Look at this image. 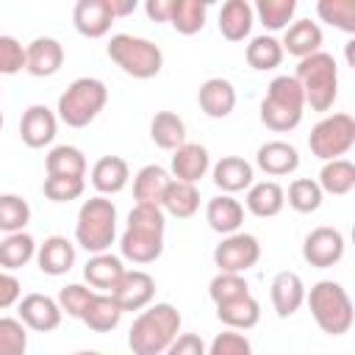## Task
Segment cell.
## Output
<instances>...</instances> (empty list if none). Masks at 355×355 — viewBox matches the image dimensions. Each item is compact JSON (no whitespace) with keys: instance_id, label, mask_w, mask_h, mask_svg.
Returning a JSON list of instances; mask_svg holds the SVG:
<instances>
[{"instance_id":"cell-1","label":"cell","mask_w":355,"mask_h":355,"mask_svg":"<svg viewBox=\"0 0 355 355\" xmlns=\"http://www.w3.org/2000/svg\"><path fill=\"white\" fill-rule=\"evenodd\" d=\"M164 211L161 205H133L128 214V227L122 233V258L133 263H153L164 252Z\"/></svg>"},{"instance_id":"cell-2","label":"cell","mask_w":355,"mask_h":355,"mask_svg":"<svg viewBox=\"0 0 355 355\" xmlns=\"http://www.w3.org/2000/svg\"><path fill=\"white\" fill-rule=\"evenodd\" d=\"M180 333V311L169 302H155L136 316L128 333L133 355H164Z\"/></svg>"},{"instance_id":"cell-3","label":"cell","mask_w":355,"mask_h":355,"mask_svg":"<svg viewBox=\"0 0 355 355\" xmlns=\"http://www.w3.org/2000/svg\"><path fill=\"white\" fill-rule=\"evenodd\" d=\"M305 105H311V111H330L336 97H338V67L336 58L330 53H313L308 58H300L297 72H294Z\"/></svg>"},{"instance_id":"cell-4","label":"cell","mask_w":355,"mask_h":355,"mask_svg":"<svg viewBox=\"0 0 355 355\" xmlns=\"http://www.w3.org/2000/svg\"><path fill=\"white\" fill-rule=\"evenodd\" d=\"M305 97L294 75H277L261 103V122L275 133H288L302 122Z\"/></svg>"},{"instance_id":"cell-5","label":"cell","mask_w":355,"mask_h":355,"mask_svg":"<svg viewBox=\"0 0 355 355\" xmlns=\"http://www.w3.org/2000/svg\"><path fill=\"white\" fill-rule=\"evenodd\" d=\"M114 236H116V205L103 194L86 200L78 211L75 241L86 252L100 255L114 244Z\"/></svg>"},{"instance_id":"cell-6","label":"cell","mask_w":355,"mask_h":355,"mask_svg":"<svg viewBox=\"0 0 355 355\" xmlns=\"http://www.w3.org/2000/svg\"><path fill=\"white\" fill-rule=\"evenodd\" d=\"M108 58L130 78L147 80L155 78L164 67V53L155 42L130 36V33H114L108 42Z\"/></svg>"},{"instance_id":"cell-7","label":"cell","mask_w":355,"mask_h":355,"mask_svg":"<svg viewBox=\"0 0 355 355\" xmlns=\"http://www.w3.org/2000/svg\"><path fill=\"white\" fill-rule=\"evenodd\" d=\"M308 305H311V313H313L316 324L322 327V333H327V336L349 333L355 313H352V300L341 283L319 280L308 294Z\"/></svg>"},{"instance_id":"cell-8","label":"cell","mask_w":355,"mask_h":355,"mask_svg":"<svg viewBox=\"0 0 355 355\" xmlns=\"http://www.w3.org/2000/svg\"><path fill=\"white\" fill-rule=\"evenodd\" d=\"M108 103V89L97 78H78L58 97V119L69 128H86Z\"/></svg>"},{"instance_id":"cell-9","label":"cell","mask_w":355,"mask_h":355,"mask_svg":"<svg viewBox=\"0 0 355 355\" xmlns=\"http://www.w3.org/2000/svg\"><path fill=\"white\" fill-rule=\"evenodd\" d=\"M355 144V119L349 114H330L319 119L308 136V147L322 161H336L347 155Z\"/></svg>"},{"instance_id":"cell-10","label":"cell","mask_w":355,"mask_h":355,"mask_svg":"<svg viewBox=\"0 0 355 355\" xmlns=\"http://www.w3.org/2000/svg\"><path fill=\"white\" fill-rule=\"evenodd\" d=\"M258 258H261V244L250 233H230L214 250V263L219 266V272H230V275H244L250 266L258 263Z\"/></svg>"},{"instance_id":"cell-11","label":"cell","mask_w":355,"mask_h":355,"mask_svg":"<svg viewBox=\"0 0 355 355\" xmlns=\"http://www.w3.org/2000/svg\"><path fill=\"white\" fill-rule=\"evenodd\" d=\"M302 258L316 269L336 266L344 258V236L336 227H313L302 241Z\"/></svg>"},{"instance_id":"cell-12","label":"cell","mask_w":355,"mask_h":355,"mask_svg":"<svg viewBox=\"0 0 355 355\" xmlns=\"http://www.w3.org/2000/svg\"><path fill=\"white\" fill-rule=\"evenodd\" d=\"M111 297H114V302L119 305L122 313L125 311H141L155 297V280L141 269H133V272L125 269L119 283L111 288Z\"/></svg>"},{"instance_id":"cell-13","label":"cell","mask_w":355,"mask_h":355,"mask_svg":"<svg viewBox=\"0 0 355 355\" xmlns=\"http://www.w3.org/2000/svg\"><path fill=\"white\" fill-rule=\"evenodd\" d=\"M19 322L36 333H50L61 324V308L53 297L47 294H28L19 300Z\"/></svg>"},{"instance_id":"cell-14","label":"cell","mask_w":355,"mask_h":355,"mask_svg":"<svg viewBox=\"0 0 355 355\" xmlns=\"http://www.w3.org/2000/svg\"><path fill=\"white\" fill-rule=\"evenodd\" d=\"M75 31L86 39H100L111 31L114 14L108 8V0H78L72 8Z\"/></svg>"},{"instance_id":"cell-15","label":"cell","mask_w":355,"mask_h":355,"mask_svg":"<svg viewBox=\"0 0 355 355\" xmlns=\"http://www.w3.org/2000/svg\"><path fill=\"white\" fill-rule=\"evenodd\" d=\"M64 64V47L53 36H39L25 47V69L33 78H50Z\"/></svg>"},{"instance_id":"cell-16","label":"cell","mask_w":355,"mask_h":355,"mask_svg":"<svg viewBox=\"0 0 355 355\" xmlns=\"http://www.w3.org/2000/svg\"><path fill=\"white\" fill-rule=\"evenodd\" d=\"M55 128H58V119L47 105H31L19 119V136L33 150L50 144L55 139Z\"/></svg>"},{"instance_id":"cell-17","label":"cell","mask_w":355,"mask_h":355,"mask_svg":"<svg viewBox=\"0 0 355 355\" xmlns=\"http://www.w3.org/2000/svg\"><path fill=\"white\" fill-rule=\"evenodd\" d=\"M197 100H200V108L205 116L211 119H225L233 114L236 108V89L230 80L225 78H208L200 92H197Z\"/></svg>"},{"instance_id":"cell-18","label":"cell","mask_w":355,"mask_h":355,"mask_svg":"<svg viewBox=\"0 0 355 355\" xmlns=\"http://www.w3.org/2000/svg\"><path fill=\"white\" fill-rule=\"evenodd\" d=\"M208 166H211V158L202 144L186 141L178 150H172V180L197 183L200 178H205Z\"/></svg>"},{"instance_id":"cell-19","label":"cell","mask_w":355,"mask_h":355,"mask_svg":"<svg viewBox=\"0 0 355 355\" xmlns=\"http://www.w3.org/2000/svg\"><path fill=\"white\" fill-rule=\"evenodd\" d=\"M305 302V286L297 272H277L272 280V305L280 319H288Z\"/></svg>"},{"instance_id":"cell-20","label":"cell","mask_w":355,"mask_h":355,"mask_svg":"<svg viewBox=\"0 0 355 355\" xmlns=\"http://www.w3.org/2000/svg\"><path fill=\"white\" fill-rule=\"evenodd\" d=\"M36 263L44 275H53V277L67 275L75 263V244L64 236H50V239H44V244H39Z\"/></svg>"},{"instance_id":"cell-21","label":"cell","mask_w":355,"mask_h":355,"mask_svg":"<svg viewBox=\"0 0 355 355\" xmlns=\"http://www.w3.org/2000/svg\"><path fill=\"white\" fill-rule=\"evenodd\" d=\"M255 164L272 175V178H283V175H291L297 166H300V153L294 144L288 141H266L258 147V155H255Z\"/></svg>"},{"instance_id":"cell-22","label":"cell","mask_w":355,"mask_h":355,"mask_svg":"<svg viewBox=\"0 0 355 355\" xmlns=\"http://www.w3.org/2000/svg\"><path fill=\"white\" fill-rule=\"evenodd\" d=\"M283 53L297 55V58H308L313 53H319L322 47V28L311 19H297L286 28V36L280 42Z\"/></svg>"},{"instance_id":"cell-23","label":"cell","mask_w":355,"mask_h":355,"mask_svg":"<svg viewBox=\"0 0 355 355\" xmlns=\"http://www.w3.org/2000/svg\"><path fill=\"white\" fill-rule=\"evenodd\" d=\"M130 180L128 161L119 155H103L92 166V186L105 197V194H119Z\"/></svg>"},{"instance_id":"cell-24","label":"cell","mask_w":355,"mask_h":355,"mask_svg":"<svg viewBox=\"0 0 355 355\" xmlns=\"http://www.w3.org/2000/svg\"><path fill=\"white\" fill-rule=\"evenodd\" d=\"M172 183V175L158 166V164H147L136 172L133 178V197L139 205H161L166 186Z\"/></svg>"},{"instance_id":"cell-25","label":"cell","mask_w":355,"mask_h":355,"mask_svg":"<svg viewBox=\"0 0 355 355\" xmlns=\"http://www.w3.org/2000/svg\"><path fill=\"white\" fill-rule=\"evenodd\" d=\"M205 219H208L211 230H216L222 236H230V233H239V227L244 222V208L230 194H219V197L208 200Z\"/></svg>"},{"instance_id":"cell-26","label":"cell","mask_w":355,"mask_h":355,"mask_svg":"<svg viewBox=\"0 0 355 355\" xmlns=\"http://www.w3.org/2000/svg\"><path fill=\"white\" fill-rule=\"evenodd\" d=\"M252 22H255V14L247 0H227L219 11V33L227 42H241L244 36H250Z\"/></svg>"},{"instance_id":"cell-27","label":"cell","mask_w":355,"mask_h":355,"mask_svg":"<svg viewBox=\"0 0 355 355\" xmlns=\"http://www.w3.org/2000/svg\"><path fill=\"white\" fill-rule=\"evenodd\" d=\"M286 205V191L280 183L275 180H261V183H252L250 191H247V211L261 216V219H269V216H277Z\"/></svg>"},{"instance_id":"cell-28","label":"cell","mask_w":355,"mask_h":355,"mask_svg":"<svg viewBox=\"0 0 355 355\" xmlns=\"http://www.w3.org/2000/svg\"><path fill=\"white\" fill-rule=\"evenodd\" d=\"M214 183L225 194H236L241 189H250L252 186V166L239 155H225L214 166Z\"/></svg>"},{"instance_id":"cell-29","label":"cell","mask_w":355,"mask_h":355,"mask_svg":"<svg viewBox=\"0 0 355 355\" xmlns=\"http://www.w3.org/2000/svg\"><path fill=\"white\" fill-rule=\"evenodd\" d=\"M216 316L222 324L233 327V330H250L258 324L261 319V305L255 297L244 294V297H236V300H227V302H219L216 305Z\"/></svg>"},{"instance_id":"cell-30","label":"cell","mask_w":355,"mask_h":355,"mask_svg":"<svg viewBox=\"0 0 355 355\" xmlns=\"http://www.w3.org/2000/svg\"><path fill=\"white\" fill-rule=\"evenodd\" d=\"M122 275H125V266H122V261H119L116 255H111V252L92 255V258L86 261V266H83L86 283L94 286V288H103V291H108V294H111V288L119 283Z\"/></svg>"},{"instance_id":"cell-31","label":"cell","mask_w":355,"mask_h":355,"mask_svg":"<svg viewBox=\"0 0 355 355\" xmlns=\"http://www.w3.org/2000/svg\"><path fill=\"white\" fill-rule=\"evenodd\" d=\"M119 319H122V311L111 294H94L86 311L80 313V322L94 333H111L119 324Z\"/></svg>"},{"instance_id":"cell-32","label":"cell","mask_w":355,"mask_h":355,"mask_svg":"<svg viewBox=\"0 0 355 355\" xmlns=\"http://www.w3.org/2000/svg\"><path fill=\"white\" fill-rule=\"evenodd\" d=\"M200 208V191L194 183H183V180H172L164 191V200H161V211L178 216V219H189L194 216Z\"/></svg>"},{"instance_id":"cell-33","label":"cell","mask_w":355,"mask_h":355,"mask_svg":"<svg viewBox=\"0 0 355 355\" xmlns=\"http://www.w3.org/2000/svg\"><path fill=\"white\" fill-rule=\"evenodd\" d=\"M150 139L161 147V150H178L180 144H186V125L178 114L172 111H158L150 122Z\"/></svg>"},{"instance_id":"cell-34","label":"cell","mask_w":355,"mask_h":355,"mask_svg":"<svg viewBox=\"0 0 355 355\" xmlns=\"http://www.w3.org/2000/svg\"><path fill=\"white\" fill-rule=\"evenodd\" d=\"M319 189L322 194H349L355 189V164L347 161V158H336V161H327L319 172Z\"/></svg>"},{"instance_id":"cell-35","label":"cell","mask_w":355,"mask_h":355,"mask_svg":"<svg viewBox=\"0 0 355 355\" xmlns=\"http://www.w3.org/2000/svg\"><path fill=\"white\" fill-rule=\"evenodd\" d=\"M205 14H208V3L205 0H175L172 6V28L183 36H194L205 28Z\"/></svg>"},{"instance_id":"cell-36","label":"cell","mask_w":355,"mask_h":355,"mask_svg":"<svg viewBox=\"0 0 355 355\" xmlns=\"http://www.w3.org/2000/svg\"><path fill=\"white\" fill-rule=\"evenodd\" d=\"M47 175H67V178H83L86 175V155L72 144H58L47 153Z\"/></svg>"},{"instance_id":"cell-37","label":"cell","mask_w":355,"mask_h":355,"mask_svg":"<svg viewBox=\"0 0 355 355\" xmlns=\"http://www.w3.org/2000/svg\"><path fill=\"white\" fill-rule=\"evenodd\" d=\"M36 255V241L28 233H8L0 241V266L3 269H19Z\"/></svg>"},{"instance_id":"cell-38","label":"cell","mask_w":355,"mask_h":355,"mask_svg":"<svg viewBox=\"0 0 355 355\" xmlns=\"http://www.w3.org/2000/svg\"><path fill=\"white\" fill-rule=\"evenodd\" d=\"M283 61V47L275 36H255L250 44H247V64L258 72H266V69H275L280 67Z\"/></svg>"},{"instance_id":"cell-39","label":"cell","mask_w":355,"mask_h":355,"mask_svg":"<svg viewBox=\"0 0 355 355\" xmlns=\"http://www.w3.org/2000/svg\"><path fill=\"white\" fill-rule=\"evenodd\" d=\"M297 11V0H258L252 14H258L261 25L269 31H283L288 28L291 17Z\"/></svg>"},{"instance_id":"cell-40","label":"cell","mask_w":355,"mask_h":355,"mask_svg":"<svg viewBox=\"0 0 355 355\" xmlns=\"http://www.w3.org/2000/svg\"><path fill=\"white\" fill-rule=\"evenodd\" d=\"M316 14L322 22H327L344 33H355V3L352 0H319Z\"/></svg>"},{"instance_id":"cell-41","label":"cell","mask_w":355,"mask_h":355,"mask_svg":"<svg viewBox=\"0 0 355 355\" xmlns=\"http://www.w3.org/2000/svg\"><path fill=\"white\" fill-rule=\"evenodd\" d=\"M28 222H31V205L19 194H0V230L22 233Z\"/></svg>"},{"instance_id":"cell-42","label":"cell","mask_w":355,"mask_h":355,"mask_svg":"<svg viewBox=\"0 0 355 355\" xmlns=\"http://www.w3.org/2000/svg\"><path fill=\"white\" fill-rule=\"evenodd\" d=\"M288 205L297 214H313L322 205V189L311 178H297L288 186Z\"/></svg>"},{"instance_id":"cell-43","label":"cell","mask_w":355,"mask_h":355,"mask_svg":"<svg viewBox=\"0 0 355 355\" xmlns=\"http://www.w3.org/2000/svg\"><path fill=\"white\" fill-rule=\"evenodd\" d=\"M83 189H86L83 178H67V175H47L42 186L44 197L53 202H72L83 194Z\"/></svg>"},{"instance_id":"cell-44","label":"cell","mask_w":355,"mask_h":355,"mask_svg":"<svg viewBox=\"0 0 355 355\" xmlns=\"http://www.w3.org/2000/svg\"><path fill=\"white\" fill-rule=\"evenodd\" d=\"M28 333L25 324L14 316H0V355H25Z\"/></svg>"},{"instance_id":"cell-45","label":"cell","mask_w":355,"mask_h":355,"mask_svg":"<svg viewBox=\"0 0 355 355\" xmlns=\"http://www.w3.org/2000/svg\"><path fill=\"white\" fill-rule=\"evenodd\" d=\"M208 294H211V300L219 305V302H227V300H236V297H244V294H250V286H247V280H244L241 275L219 272V275L211 280V286H208Z\"/></svg>"},{"instance_id":"cell-46","label":"cell","mask_w":355,"mask_h":355,"mask_svg":"<svg viewBox=\"0 0 355 355\" xmlns=\"http://www.w3.org/2000/svg\"><path fill=\"white\" fill-rule=\"evenodd\" d=\"M94 297V291L92 288H86V286H80V283H69V286H64L61 291H58V308H61V313H67V316H72V319H80V313L86 311V305H89V300Z\"/></svg>"},{"instance_id":"cell-47","label":"cell","mask_w":355,"mask_h":355,"mask_svg":"<svg viewBox=\"0 0 355 355\" xmlns=\"http://www.w3.org/2000/svg\"><path fill=\"white\" fill-rule=\"evenodd\" d=\"M205 355H252V344H250L247 336L227 330V333H219L211 341V347L205 349Z\"/></svg>"},{"instance_id":"cell-48","label":"cell","mask_w":355,"mask_h":355,"mask_svg":"<svg viewBox=\"0 0 355 355\" xmlns=\"http://www.w3.org/2000/svg\"><path fill=\"white\" fill-rule=\"evenodd\" d=\"M25 69V47L14 36H0V75H17Z\"/></svg>"},{"instance_id":"cell-49","label":"cell","mask_w":355,"mask_h":355,"mask_svg":"<svg viewBox=\"0 0 355 355\" xmlns=\"http://www.w3.org/2000/svg\"><path fill=\"white\" fill-rule=\"evenodd\" d=\"M164 355H205V344H202V338L197 333H180L166 347Z\"/></svg>"},{"instance_id":"cell-50","label":"cell","mask_w":355,"mask_h":355,"mask_svg":"<svg viewBox=\"0 0 355 355\" xmlns=\"http://www.w3.org/2000/svg\"><path fill=\"white\" fill-rule=\"evenodd\" d=\"M19 297H22V286H19V280H17L14 275H8V272L0 269V311L17 305Z\"/></svg>"},{"instance_id":"cell-51","label":"cell","mask_w":355,"mask_h":355,"mask_svg":"<svg viewBox=\"0 0 355 355\" xmlns=\"http://www.w3.org/2000/svg\"><path fill=\"white\" fill-rule=\"evenodd\" d=\"M172 6H175V0H147L144 3V11H147V17L153 22H169Z\"/></svg>"},{"instance_id":"cell-52","label":"cell","mask_w":355,"mask_h":355,"mask_svg":"<svg viewBox=\"0 0 355 355\" xmlns=\"http://www.w3.org/2000/svg\"><path fill=\"white\" fill-rule=\"evenodd\" d=\"M136 0H108V8H111V14H114V19L116 17H128V14H133L136 11Z\"/></svg>"},{"instance_id":"cell-53","label":"cell","mask_w":355,"mask_h":355,"mask_svg":"<svg viewBox=\"0 0 355 355\" xmlns=\"http://www.w3.org/2000/svg\"><path fill=\"white\" fill-rule=\"evenodd\" d=\"M347 61H349V64H355V39H352V42H347Z\"/></svg>"},{"instance_id":"cell-54","label":"cell","mask_w":355,"mask_h":355,"mask_svg":"<svg viewBox=\"0 0 355 355\" xmlns=\"http://www.w3.org/2000/svg\"><path fill=\"white\" fill-rule=\"evenodd\" d=\"M72 355H100V352H94V349H80V352H72Z\"/></svg>"},{"instance_id":"cell-55","label":"cell","mask_w":355,"mask_h":355,"mask_svg":"<svg viewBox=\"0 0 355 355\" xmlns=\"http://www.w3.org/2000/svg\"><path fill=\"white\" fill-rule=\"evenodd\" d=\"M0 128H3V111H0Z\"/></svg>"}]
</instances>
